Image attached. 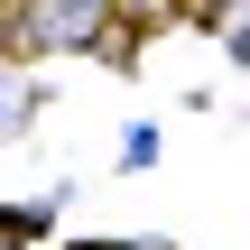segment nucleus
<instances>
[{
    "label": "nucleus",
    "mask_w": 250,
    "mask_h": 250,
    "mask_svg": "<svg viewBox=\"0 0 250 250\" xmlns=\"http://www.w3.org/2000/svg\"><path fill=\"white\" fill-rule=\"evenodd\" d=\"M213 9H232V0H213Z\"/></svg>",
    "instance_id": "3"
},
{
    "label": "nucleus",
    "mask_w": 250,
    "mask_h": 250,
    "mask_svg": "<svg viewBox=\"0 0 250 250\" xmlns=\"http://www.w3.org/2000/svg\"><path fill=\"white\" fill-rule=\"evenodd\" d=\"M83 250H158V241H83Z\"/></svg>",
    "instance_id": "2"
},
{
    "label": "nucleus",
    "mask_w": 250,
    "mask_h": 250,
    "mask_svg": "<svg viewBox=\"0 0 250 250\" xmlns=\"http://www.w3.org/2000/svg\"><path fill=\"white\" fill-rule=\"evenodd\" d=\"M223 37H232V56L250 65V0H232V9H223Z\"/></svg>",
    "instance_id": "1"
}]
</instances>
